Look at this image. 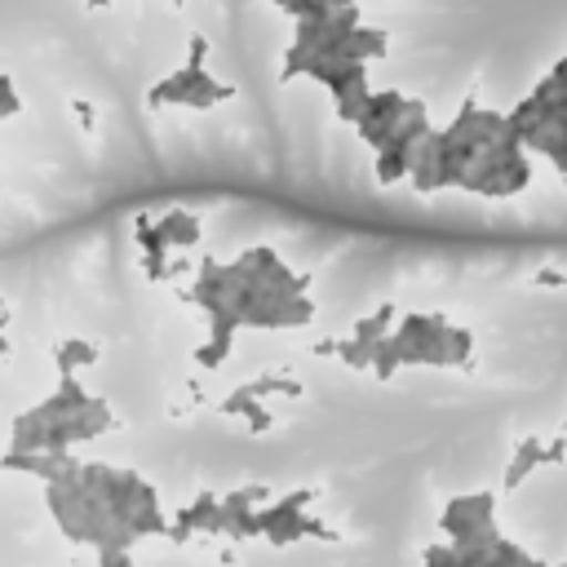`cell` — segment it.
<instances>
[{
  "label": "cell",
  "instance_id": "cell-8",
  "mask_svg": "<svg viewBox=\"0 0 567 567\" xmlns=\"http://www.w3.org/2000/svg\"><path fill=\"white\" fill-rule=\"evenodd\" d=\"M549 80L558 84V97H563V93H567V58H558V62L549 66Z\"/></svg>",
  "mask_w": 567,
  "mask_h": 567
},
{
  "label": "cell",
  "instance_id": "cell-7",
  "mask_svg": "<svg viewBox=\"0 0 567 567\" xmlns=\"http://www.w3.org/2000/svg\"><path fill=\"white\" fill-rule=\"evenodd\" d=\"M536 284H540V288H563L567 275H563V270H536Z\"/></svg>",
  "mask_w": 567,
  "mask_h": 567
},
{
  "label": "cell",
  "instance_id": "cell-6",
  "mask_svg": "<svg viewBox=\"0 0 567 567\" xmlns=\"http://www.w3.org/2000/svg\"><path fill=\"white\" fill-rule=\"evenodd\" d=\"M563 461H567V434H558V439H549V443H545L540 465H563Z\"/></svg>",
  "mask_w": 567,
  "mask_h": 567
},
{
  "label": "cell",
  "instance_id": "cell-10",
  "mask_svg": "<svg viewBox=\"0 0 567 567\" xmlns=\"http://www.w3.org/2000/svg\"><path fill=\"white\" fill-rule=\"evenodd\" d=\"M563 186H567V177H563Z\"/></svg>",
  "mask_w": 567,
  "mask_h": 567
},
{
  "label": "cell",
  "instance_id": "cell-9",
  "mask_svg": "<svg viewBox=\"0 0 567 567\" xmlns=\"http://www.w3.org/2000/svg\"><path fill=\"white\" fill-rule=\"evenodd\" d=\"M483 567H505V563H496V558H487V563H483Z\"/></svg>",
  "mask_w": 567,
  "mask_h": 567
},
{
  "label": "cell",
  "instance_id": "cell-2",
  "mask_svg": "<svg viewBox=\"0 0 567 567\" xmlns=\"http://www.w3.org/2000/svg\"><path fill=\"white\" fill-rule=\"evenodd\" d=\"M505 182H509V195L527 190V182H532V159H527V151H509V155H505Z\"/></svg>",
  "mask_w": 567,
  "mask_h": 567
},
{
  "label": "cell",
  "instance_id": "cell-4",
  "mask_svg": "<svg viewBox=\"0 0 567 567\" xmlns=\"http://www.w3.org/2000/svg\"><path fill=\"white\" fill-rule=\"evenodd\" d=\"M492 558H496V563H505V567H527V563H532V554H527L523 545H514L509 536H501V540H496Z\"/></svg>",
  "mask_w": 567,
  "mask_h": 567
},
{
  "label": "cell",
  "instance_id": "cell-3",
  "mask_svg": "<svg viewBox=\"0 0 567 567\" xmlns=\"http://www.w3.org/2000/svg\"><path fill=\"white\" fill-rule=\"evenodd\" d=\"M465 518H478V523H496V492H470V505H465Z\"/></svg>",
  "mask_w": 567,
  "mask_h": 567
},
{
  "label": "cell",
  "instance_id": "cell-5",
  "mask_svg": "<svg viewBox=\"0 0 567 567\" xmlns=\"http://www.w3.org/2000/svg\"><path fill=\"white\" fill-rule=\"evenodd\" d=\"M447 350H452V363H470V350H474V332L452 323V332H447Z\"/></svg>",
  "mask_w": 567,
  "mask_h": 567
},
{
  "label": "cell",
  "instance_id": "cell-1",
  "mask_svg": "<svg viewBox=\"0 0 567 567\" xmlns=\"http://www.w3.org/2000/svg\"><path fill=\"white\" fill-rule=\"evenodd\" d=\"M540 456H545V439L527 434V439L514 447V461L505 465V478H501V483H505L509 492H514V487H523V483H527V474L540 465Z\"/></svg>",
  "mask_w": 567,
  "mask_h": 567
}]
</instances>
